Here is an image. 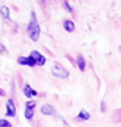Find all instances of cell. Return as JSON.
<instances>
[{
  "label": "cell",
  "instance_id": "7a4b0ae2",
  "mask_svg": "<svg viewBox=\"0 0 121 127\" xmlns=\"http://www.w3.org/2000/svg\"><path fill=\"white\" fill-rule=\"evenodd\" d=\"M51 71H52V75H55V76H58V78H68L69 76V72L63 68L62 65H59V64H54V66L51 68Z\"/></svg>",
  "mask_w": 121,
  "mask_h": 127
},
{
  "label": "cell",
  "instance_id": "5bb4252c",
  "mask_svg": "<svg viewBox=\"0 0 121 127\" xmlns=\"http://www.w3.org/2000/svg\"><path fill=\"white\" fill-rule=\"evenodd\" d=\"M35 107V102L31 100V102H27V109H34Z\"/></svg>",
  "mask_w": 121,
  "mask_h": 127
},
{
  "label": "cell",
  "instance_id": "277c9868",
  "mask_svg": "<svg viewBox=\"0 0 121 127\" xmlns=\"http://www.w3.org/2000/svg\"><path fill=\"white\" fill-rule=\"evenodd\" d=\"M7 116H10V117L16 116V104H14L13 99L7 100Z\"/></svg>",
  "mask_w": 121,
  "mask_h": 127
},
{
  "label": "cell",
  "instance_id": "8fae6325",
  "mask_svg": "<svg viewBox=\"0 0 121 127\" xmlns=\"http://www.w3.org/2000/svg\"><path fill=\"white\" fill-rule=\"evenodd\" d=\"M77 117H79V120H89V119H90V114L87 113L86 110H82Z\"/></svg>",
  "mask_w": 121,
  "mask_h": 127
},
{
  "label": "cell",
  "instance_id": "e0dca14e",
  "mask_svg": "<svg viewBox=\"0 0 121 127\" xmlns=\"http://www.w3.org/2000/svg\"><path fill=\"white\" fill-rule=\"evenodd\" d=\"M0 96H4V91H1V89H0Z\"/></svg>",
  "mask_w": 121,
  "mask_h": 127
},
{
  "label": "cell",
  "instance_id": "4fadbf2b",
  "mask_svg": "<svg viewBox=\"0 0 121 127\" xmlns=\"http://www.w3.org/2000/svg\"><path fill=\"white\" fill-rule=\"evenodd\" d=\"M32 116H34L32 109H25V117H27V119H32Z\"/></svg>",
  "mask_w": 121,
  "mask_h": 127
},
{
  "label": "cell",
  "instance_id": "30bf717a",
  "mask_svg": "<svg viewBox=\"0 0 121 127\" xmlns=\"http://www.w3.org/2000/svg\"><path fill=\"white\" fill-rule=\"evenodd\" d=\"M0 13H1V16H3L4 18L10 17V10H9L7 6H1V7H0Z\"/></svg>",
  "mask_w": 121,
  "mask_h": 127
},
{
  "label": "cell",
  "instance_id": "7c38bea8",
  "mask_svg": "<svg viewBox=\"0 0 121 127\" xmlns=\"http://www.w3.org/2000/svg\"><path fill=\"white\" fill-rule=\"evenodd\" d=\"M0 127H11V124H10L7 120H4V119H1L0 120Z\"/></svg>",
  "mask_w": 121,
  "mask_h": 127
},
{
  "label": "cell",
  "instance_id": "ba28073f",
  "mask_svg": "<svg viewBox=\"0 0 121 127\" xmlns=\"http://www.w3.org/2000/svg\"><path fill=\"white\" fill-rule=\"evenodd\" d=\"M24 95L27 96V97H30V96H37V92L32 88H30L28 85H25L24 86Z\"/></svg>",
  "mask_w": 121,
  "mask_h": 127
},
{
  "label": "cell",
  "instance_id": "8992f818",
  "mask_svg": "<svg viewBox=\"0 0 121 127\" xmlns=\"http://www.w3.org/2000/svg\"><path fill=\"white\" fill-rule=\"evenodd\" d=\"M41 113H42V114H49V116H52V114H55V110H54V107H52L51 104H44V106L41 107Z\"/></svg>",
  "mask_w": 121,
  "mask_h": 127
},
{
  "label": "cell",
  "instance_id": "3957f363",
  "mask_svg": "<svg viewBox=\"0 0 121 127\" xmlns=\"http://www.w3.org/2000/svg\"><path fill=\"white\" fill-rule=\"evenodd\" d=\"M30 57H31V58L34 59V62L38 64V65H44L45 64V57L44 55H41L38 51H32L31 54H30Z\"/></svg>",
  "mask_w": 121,
  "mask_h": 127
},
{
  "label": "cell",
  "instance_id": "6da1fadb",
  "mask_svg": "<svg viewBox=\"0 0 121 127\" xmlns=\"http://www.w3.org/2000/svg\"><path fill=\"white\" fill-rule=\"evenodd\" d=\"M28 32H30V37H31L32 41H37L38 37H40V24L37 21L35 14H31V21H30V26H28Z\"/></svg>",
  "mask_w": 121,
  "mask_h": 127
},
{
  "label": "cell",
  "instance_id": "2e32d148",
  "mask_svg": "<svg viewBox=\"0 0 121 127\" xmlns=\"http://www.w3.org/2000/svg\"><path fill=\"white\" fill-rule=\"evenodd\" d=\"M0 52H4V47L3 45H0Z\"/></svg>",
  "mask_w": 121,
  "mask_h": 127
},
{
  "label": "cell",
  "instance_id": "5b68a950",
  "mask_svg": "<svg viewBox=\"0 0 121 127\" xmlns=\"http://www.w3.org/2000/svg\"><path fill=\"white\" fill-rule=\"evenodd\" d=\"M18 64H21V65H30V66H34V65H35V62H34V59H32L31 57H28V58L20 57V58H18Z\"/></svg>",
  "mask_w": 121,
  "mask_h": 127
},
{
  "label": "cell",
  "instance_id": "9a60e30c",
  "mask_svg": "<svg viewBox=\"0 0 121 127\" xmlns=\"http://www.w3.org/2000/svg\"><path fill=\"white\" fill-rule=\"evenodd\" d=\"M63 7H65V9H66L69 13H72V7L69 6V1H63Z\"/></svg>",
  "mask_w": 121,
  "mask_h": 127
},
{
  "label": "cell",
  "instance_id": "52a82bcc",
  "mask_svg": "<svg viewBox=\"0 0 121 127\" xmlns=\"http://www.w3.org/2000/svg\"><path fill=\"white\" fill-rule=\"evenodd\" d=\"M63 27H65V30L69 31V32L75 31V23L71 21V20H65V21H63Z\"/></svg>",
  "mask_w": 121,
  "mask_h": 127
},
{
  "label": "cell",
  "instance_id": "9c48e42d",
  "mask_svg": "<svg viewBox=\"0 0 121 127\" xmlns=\"http://www.w3.org/2000/svg\"><path fill=\"white\" fill-rule=\"evenodd\" d=\"M77 65H79V69H80V71H85V69H86L85 58H83L82 55H79V57H77Z\"/></svg>",
  "mask_w": 121,
  "mask_h": 127
}]
</instances>
